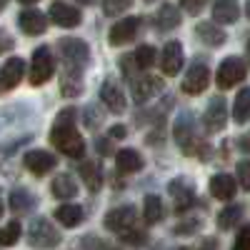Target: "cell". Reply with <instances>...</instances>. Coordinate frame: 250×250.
Wrapping results in <instances>:
<instances>
[{
  "mask_svg": "<svg viewBox=\"0 0 250 250\" xmlns=\"http://www.w3.org/2000/svg\"><path fill=\"white\" fill-rule=\"evenodd\" d=\"M25 73V60L23 58H10L3 68H0V93L13 90Z\"/></svg>",
  "mask_w": 250,
  "mask_h": 250,
  "instance_id": "cell-15",
  "label": "cell"
},
{
  "mask_svg": "<svg viewBox=\"0 0 250 250\" xmlns=\"http://www.w3.org/2000/svg\"><path fill=\"white\" fill-rule=\"evenodd\" d=\"M195 35H198V40L200 43H205V45H210V48H220L225 40H228V35H225V30L218 25V23H198V28H195Z\"/></svg>",
  "mask_w": 250,
  "mask_h": 250,
  "instance_id": "cell-20",
  "label": "cell"
},
{
  "mask_svg": "<svg viewBox=\"0 0 250 250\" xmlns=\"http://www.w3.org/2000/svg\"><path fill=\"white\" fill-rule=\"evenodd\" d=\"M55 220L60 225H65V228H75L83 223V208L75 205V203H65V205H60L58 210H55Z\"/></svg>",
  "mask_w": 250,
  "mask_h": 250,
  "instance_id": "cell-27",
  "label": "cell"
},
{
  "mask_svg": "<svg viewBox=\"0 0 250 250\" xmlns=\"http://www.w3.org/2000/svg\"><path fill=\"white\" fill-rule=\"evenodd\" d=\"M20 235H23V228H20L18 220H13L5 228H0V245H3V248H13L20 240Z\"/></svg>",
  "mask_w": 250,
  "mask_h": 250,
  "instance_id": "cell-32",
  "label": "cell"
},
{
  "mask_svg": "<svg viewBox=\"0 0 250 250\" xmlns=\"http://www.w3.org/2000/svg\"><path fill=\"white\" fill-rule=\"evenodd\" d=\"M103 123V113L98 110V108H85V125H88V128L93 130V128H98V125Z\"/></svg>",
  "mask_w": 250,
  "mask_h": 250,
  "instance_id": "cell-41",
  "label": "cell"
},
{
  "mask_svg": "<svg viewBox=\"0 0 250 250\" xmlns=\"http://www.w3.org/2000/svg\"><path fill=\"white\" fill-rule=\"evenodd\" d=\"M78 3H80V5H93L95 0H78Z\"/></svg>",
  "mask_w": 250,
  "mask_h": 250,
  "instance_id": "cell-47",
  "label": "cell"
},
{
  "mask_svg": "<svg viewBox=\"0 0 250 250\" xmlns=\"http://www.w3.org/2000/svg\"><path fill=\"white\" fill-rule=\"evenodd\" d=\"M3 210H5V205H3V200H0V218H3Z\"/></svg>",
  "mask_w": 250,
  "mask_h": 250,
  "instance_id": "cell-50",
  "label": "cell"
},
{
  "mask_svg": "<svg viewBox=\"0 0 250 250\" xmlns=\"http://www.w3.org/2000/svg\"><path fill=\"white\" fill-rule=\"evenodd\" d=\"M33 205H35V198L28 190H13L10 193V208L15 213H28Z\"/></svg>",
  "mask_w": 250,
  "mask_h": 250,
  "instance_id": "cell-31",
  "label": "cell"
},
{
  "mask_svg": "<svg viewBox=\"0 0 250 250\" xmlns=\"http://www.w3.org/2000/svg\"><path fill=\"white\" fill-rule=\"evenodd\" d=\"M28 243L30 248H38V250H50L60 245V230L48 218H35L28 228Z\"/></svg>",
  "mask_w": 250,
  "mask_h": 250,
  "instance_id": "cell-3",
  "label": "cell"
},
{
  "mask_svg": "<svg viewBox=\"0 0 250 250\" xmlns=\"http://www.w3.org/2000/svg\"><path fill=\"white\" fill-rule=\"evenodd\" d=\"M123 243H128V245H143L145 243V230H140V228H133V230H128L125 235H120Z\"/></svg>",
  "mask_w": 250,
  "mask_h": 250,
  "instance_id": "cell-39",
  "label": "cell"
},
{
  "mask_svg": "<svg viewBox=\"0 0 250 250\" xmlns=\"http://www.w3.org/2000/svg\"><path fill=\"white\" fill-rule=\"evenodd\" d=\"M140 28V18H123L118 20V23H113L110 33H108V40H110V45H125V43H130V40L135 38Z\"/></svg>",
  "mask_w": 250,
  "mask_h": 250,
  "instance_id": "cell-14",
  "label": "cell"
},
{
  "mask_svg": "<svg viewBox=\"0 0 250 250\" xmlns=\"http://www.w3.org/2000/svg\"><path fill=\"white\" fill-rule=\"evenodd\" d=\"M245 75H248V65H245V60H243V58L230 55V58H225V60L220 62V68H218V73H215V83H218V88L228 90V88L238 85V83H243V80H245Z\"/></svg>",
  "mask_w": 250,
  "mask_h": 250,
  "instance_id": "cell-4",
  "label": "cell"
},
{
  "mask_svg": "<svg viewBox=\"0 0 250 250\" xmlns=\"http://www.w3.org/2000/svg\"><path fill=\"white\" fill-rule=\"evenodd\" d=\"M248 62H250V40H248Z\"/></svg>",
  "mask_w": 250,
  "mask_h": 250,
  "instance_id": "cell-52",
  "label": "cell"
},
{
  "mask_svg": "<svg viewBox=\"0 0 250 250\" xmlns=\"http://www.w3.org/2000/svg\"><path fill=\"white\" fill-rule=\"evenodd\" d=\"M115 168L120 173H138L143 170V155L133 148H123L115 153Z\"/></svg>",
  "mask_w": 250,
  "mask_h": 250,
  "instance_id": "cell-23",
  "label": "cell"
},
{
  "mask_svg": "<svg viewBox=\"0 0 250 250\" xmlns=\"http://www.w3.org/2000/svg\"><path fill=\"white\" fill-rule=\"evenodd\" d=\"M178 25H180V10L173 3H163L158 8V13H155V28L160 33H168V30H173Z\"/></svg>",
  "mask_w": 250,
  "mask_h": 250,
  "instance_id": "cell-21",
  "label": "cell"
},
{
  "mask_svg": "<svg viewBox=\"0 0 250 250\" xmlns=\"http://www.w3.org/2000/svg\"><path fill=\"white\" fill-rule=\"evenodd\" d=\"M173 138H175V143L180 145V150L185 155H195L198 153V155L205 158L208 143L195 135V115L193 113L185 110V113L178 115V120L173 123Z\"/></svg>",
  "mask_w": 250,
  "mask_h": 250,
  "instance_id": "cell-1",
  "label": "cell"
},
{
  "mask_svg": "<svg viewBox=\"0 0 250 250\" xmlns=\"http://www.w3.org/2000/svg\"><path fill=\"white\" fill-rule=\"evenodd\" d=\"M125 135H128V130H125L123 125H113V128H110V138H115V140H123Z\"/></svg>",
  "mask_w": 250,
  "mask_h": 250,
  "instance_id": "cell-44",
  "label": "cell"
},
{
  "mask_svg": "<svg viewBox=\"0 0 250 250\" xmlns=\"http://www.w3.org/2000/svg\"><path fill=\"white\" fill-rule=\"evenodd\" d=\"M233 250H250V225H245L238 233V238L233 243Z\"/></svg>",
  "mask_w": 250,
  "mask_h": 250,
  "instance_id": "cell-40",
  "label": "cell"
},
{
  "mask_svg": "<svg viewBox=\"0 0 250 250\" xmlns=\"http://www.w3.org/2000/svg\"><path fill=\"white\" fill-rule=\"evenodd\" d=\"M203 123H205V130H208V133H220V130H225V125H228V103H225V98L215 95L210 103H208L205 115H203Z\"/></svg>",
  "mask_w": 250,
  "mask_h": 250,
  "instance_id": "cell-8",
  "label": "cell"
},
{
  "mask_svg": "<svg viewBox=\"0 0 250 250\" xmlns=\"http://www.w3.org/2000/svg\"><path fill=\"white\" fill-rule=\"evenodd\" d=\"M48 18L53 20L55 25H60V28H78V25L83 23V13H80L78 8L68 5V3H60V0L50 5Z\"/></svg>",
  "mask_w": 250,
  "mask_h": 250,
  "instance_id": "cell-13",
  "label": "cell"
},
{
  "mask_svg": "<svg viewBox=\"0 0 250 250\" xmlns=\"http://www.w3.org/2000/svg\"><path fill=\"white\" fill-rule=\"evenodd\" d=\"M205 3H208V0H180V8L188 15H200L205 10Z\"/></svg>",
  "mask_w": 250,
  "mask_h": 250,
  "instance_id": "cell-37",
  "label": "cell"
},
{
  "mask_svg": "<svg viewBox=\"0 0 250 250\" xmlns=\"http://www.w3.org/2000/svg\"><path fill=\"white\" fill-rule=\"evenodd\" d=\"M178 250H190V248H178Z\"/></svg>",
  "mask_w": 250,
  "mask_h": 250,
  "instance_id": "cell-53",
  "label": "cell"
},
{
  "mask_svg": "<svg viewBox=\"0 0 250 250\" xmlns=\"http://www.w3.org/2000/svg\"><path fill=\"white\" fill-rule=\"evenodd\" d=\"M145 3H153V0H145Z\"/></svg>",
  "mask_w": 250,
  "mask_h": 250,
  "instance_id": "cell-54",
  "label": "cell"
},
{
  "mask_svg": "<svg viewBox=\"0 0 250 250\" xmlns=\"http://www.w3.org/2000/svg\"><path fill=\"white\" fill-rule=\"evenodd\" d=\"M13 45H15L13 35L8 30H0V55H5L8 50H13Z\"/></svg>",
  "mask_w": 250,
  "mask_h": 250,
  "instance_id": "cell-42",
  "label": "cell"
},
{
  "mask_svg": "<svg viewBox=\"0 0 250 250\" xmlns=\"http://www.w3.org/2000/svg\"><path fill=\"white\" fill-rule=\"evenodd\" d=\"M120 70H123V75L128 78V80H133V78H135V73H138L135 55H123V58H120Z\"/></svg>",
  "mask_w": 250,
  "mask_h": 250,
  "instance_id": "cell-36",
  "label": "cell"
},
{
  "mask_svg": "<svg viewBox=\"0 0 250 250\" xmlns=\"http://www.w3.org/2000/svg\"><path fill=\"white\" fill-rule=\"evenodd\" d=\"M80 175H83V180H85L90 193H98L100 190V185H103V168H100V163L85 160V163L80 165Z\"/></svg>",
  "mask_w": 250,
  "mask_h": 250,
  "instance_id": "cell-26",
  "label": "cell"
},
{
  "mask_svg": "<svg viewBox=\"0 0 250 250\" xmlns=\"http://www.w3.org/2000/svg\"><path fill=\"white\" fill-rule=\"evenodd\" d=\"M250 118V88H240L233 100V120L245 123Z\"/></svg>",
  "mask_w": 250,
  "mask_h": 250,
  "instance_id": "cell-28",
  "label": "cell"
},
{
  "mask_svg": "<svg viewBox=\"0 0 250 250\" xmlns=\"http://www.w3.org/2000/svg\"><path fill=\"white\" fill-rule=\"evenodd\" d=\"M58 50H60L62 58H65L68 65H75V68H83L90 60V48H88L85 40H80V38H62V40H58Z\"/></svg>",
  "mask_w": 250,
  "mask_h": 250,
  "instance_id": "cell-6",
  "label": "cell"
},
{
  "mask_svg": "<svg viewBox=\"0 0 250 250\" xmlns=\"http://www.w3.org/2000/svg\"><path fill=\"white\" fill-rule=\"evenodd\" d=\"M55 70V62H53V53L50 48H38L33 53V62H30V85H43V83L53 75Z\"/></svg>",
  "mask_w": 250,
  "mask_h": 250,
  "instance_id": "cell-7",
  "label": "cell"
},
{
  "mask_svg": "<svg viewBox=\"0 0 250 250\" xmlns=\"http://www.w3.org/2000/svg\"><path fill=\"white\" fill-rule=\"evenodd\" d=\"M50 143L68 158H83L85 155V140H83V135L75 130L73 123H55L53 130H50Z\"/></svg>",
  "mask_w": 250,
  "mask_h": 250,
  "instance_id": "cell-2",
  "label": "cell"
},
{
  "mask_svg": "<svg viewBox=\"0 0 250 250\" xmlns=\"http://www.w3.org/2000/svg\"><path fill=\"white\" fill-rule=\"evenodd\" d=\"M238 148H240L243 153H250V135H243V138H238Z\"/></svg>",
  "mask_w": 250,
  "mask_h": 250,
  "instance_id": "cell-46",
  "label": "cell"
},
{
  "mask_svg": "<svg viewBox=\"0 0 250 250\" xmlns=\"http://www.w3.org/2000/svg\"><path fill=\"white\" fill-rule=\"evenodd\" d=\"M235 190H238V185H235V180L230 175L218 173V175L210 178V193H213V198H218V200H233Z\"/></svg>",
  "mask_w": 250,
  "mask_h": 250,
  "instance_id": "cell-22",
  "label": "cell"
},
{
  "mask_svg": "<svg viewBox=\"0 0 250 250\" xmlns=\"http://www.w3.org/2000/svg\"><path fill=\"white\" fill-rule=\"evenodd\" d=\"M113 138H98L95 140V148H98V153L100 155H113V143H110Z\"/></svg>",
  "mask_w": 250,
  "mask_h": 250,
  "instance_id": "cell-43",
  "label": "cell"
},
{
  "mask_svg": "<svg viewBox=\"0 0 250 250\" xmlns=\"http://www.w3.org/2000/svg\"><path fill=\"white\" fill-rule=\"evenodd\" d=\"M245 15L250 18V0H248V5H245Z\"/></svg>",
  "mask_w": 250,
  "mask_h": 250,
  "instance_id": "cell-49",
  "label": "cell"
},
{
  "mask_svg": "<svg viewBox=\"0 0 250 250\" xmlns=\"http://www.w3.org/2000/svg\"><path fill=\"white\" fill-rule=\"evenodd\" d=\"M208 85H210V70H208V65L205 62H193L183 78V93L200 95Z\"/></svg>",
  "mask_w": 250,
  "mask_h": 250,
  "instance_id": "cell-9",
  "label": "cell"
},
{
  "mask_svg": "<svg viewBox=\"0 0 250 250\" xmlns=\"http://www.w3.org/2000/svg\"><path fill=\"white\" fill-rule=\"evenodd\" d=\"M235 173H238V183L243 190H250V160H240L235 165Z\"/></svg>",
  "mask_w": 250,
  "mask_h": 250,
  "instance_id": "cell-35",
  "label": "cell"
},
{
  "mask_svg": "<svg viewBox=\"0 0 250 250\" xmlns=\"http://www.w3.org/2000/svg\"><path fill=\"white\" fill-rule=\"evenodd\" d=\"M135 62H138V68H150L153 62H155V48L153 45H140V48H135Z\"/></svg>",
  "mask_w": 250,
  "mask_h": 250,
  "instance_id": "cell-33",
  "label": "cell"
},
{
  "mask_svg": "<svg viewBox=\"0 0 250 250\" xmlns=\"http://www.w3.org/2000/svg\"><path fill=\"white\" fill-rule=\"evenodd\" d=\"M240 220H243V205L233 203V205H228L225 210L218 215V228H220V230H230V228H235Z\"/></svg>",
  "mask_w": 250,
  "mask_h": 250,
  "instance_id": "cell-30",
  "label": "cell"
},
{
  "mask_svg": "<svg viewBox=\"0 0 250 250\" xmlns=\"http://www.w3.org/2000/svg\"><path fill=\"white\" fill-rule=\"evenodd\" d=\"M23 5H33V3H38V0H20Z\"/></svg>",
  "mask_w": 250,
  "mask_h": 250,
  "instance_id": "cell-48",
  "label": "cell"
},
{
  "mask_svg": "<svg viewBox=\"0 0 250 250\" xmlns=\"http://www.w3.org/2000/svg\"><path fill=\"white\" fill-rule=\"evenodd\" d=\"M100 100L105 103V108L115 115H123L125 110H128V100H125V93L123 88L118 85V83L113 78H108L105 83H103V88H100Z\"/></svg>",
  "mask_w": 250,
  "mask_h": 250,
  "instance_id": "cell-11",
  "label": "cell"
},
{
  "mask_svg": "<svg viewBox=\"0 0 250 250\" xmlns=\"http://www.w3.org/2000/svg\"><path fill=\"white\" fill-rule=\"evenodd\" d=\"M60 90L65 98H75L83 93V75H80V68L75 65H68V70L62 73L60 78Z\"/></svg>",
  "mask_w": 250,
  "mask_h": 250,
  "instance_id": "cell-24",
  "label": "cell"
},
{
  "mask_svg": "<svg viewBox=\"0 0 250 250\" xmlns=\"http://www.w3.org/2000/svg\"><path fill=\"white\" fill-rule=\"evenodd\" d=\"M50 190H53V195H55L58 200H70V198L78 195V185H75V180H73L68 173H60V175L53 178Z\"/></svg>",
  "mask_w": 250,
  "mask_h": 250,
  "instance_id": "cell-25",
  "label": "cell"
},
{
  "mask_svg": "<svg viewBox=\"0 0 250 250\" xmlns=\"http://www.w3.org/2000/svg\"><path fill=\"white\" fill-rule=\"evenodd\" d=\"M168 193L173 195L178 210H185V208L195 205V183L188 178H173L168 183Z\"/></svg>",
  "mask_w": 250,
  "mask_h": 250,
  "instance_id": "cell-12",
  "label": "cell"
},
{
  "mask_svg": "<svg viewBox=\"0 0 250 250\" xmlns=\"http://www.w3.org/2000/svg\"><path fill=\"white\" fill-rule=\"evenodd\" d=\"M105 228L113 230L115 235H125L128 230L138 228V213L133 205H120V208H113V210L105 213Z\"/></svg>",
  "mask_w": 250,
  "mask_h": 250,
  "instance_id": "cell-5",
  "label": "cell"
},
{
  "mask_svg": "<svg viewBox=\"0 0 250 250\" xmlns=\"http://www.w3.org/2000/svg\"><path fill=\"white\" fill-rule=\"evenodd\" d=\"M163 215H165L163 200L158 195H145V203H143V218H145V223H160Z\"/></svg>",
  "mask_w": 250,
  "mask_h": 250,
  "instance_id": "cell-29",
  "label": "cell"
},
{
  "mask_svg": "<svg viewBox=\"0 0 250 250\" xmlns=\"http://www.w3.org/2000/svg\"><path fill=\"white\" fill-rule=\"evenodd\" d=\"M23 163H25V168H28L33 175H48L55 165H58L55 155L48 153V150H28L25 158H23Z\"/></svg>",
  "mask_w": 250,
  "mask_h": 250,
  "instance_id": "cell-16",
  "label": "cell"
},
{
  "mask_svg": "<svg viewBox=\"0 0 250 250\" xmlns=\"http://www.w3.org/2000/svg\"><path fill=\"white\" fill-rule=\"evenodd\" d=\"M18 25L25 35H43L48 30V18L35 8H28L18 15Z\"/></svg>",
  "mask_w": 250,
  "mask_h": 250,
  "instance_id": "cell-18",
  "label": "cell"
},
{
  "mask_svg": "<svg viewBox=\"0 0 250 250\" xmlns=\"http://www.w3.org/2000/svg\"><path fill=\"white\" fill-rule=\"evenodd\" d=\"M183 62H185V53H183V45L180 40H170V43H165L163 48V55H160V70L163 75H178L183 70Z\"/></svg>",
  "mask_w": 250,
  "mask_h": 250,
  "instance_id": "cell-10",
  "label": "cell"
},
{
  "mask_svg": "<svg viewBox=\"0 0 250 250\" xmlns=\"http://www.w3.org/2000/svg\"><path fill=\"white\" fill-rule=\"evenodd\" d=\"M130 88H133V100L143 105V103H148L163 88V80L153 78V75H143V78H133L130 80Z\"/></svg>",
  "mask_w": 250,
  "mask_h": 250,
  "instance_id": "cell-17",
  "label": "cell"
},
{
  "mask_svg": "<svg viewBox=\"0 0 250 250\" xmlns=\"http://www.w3.org/2000/svg\"><path fill=\"white\" fill-rule=\"evenodd\" d=\"M200 250H218V240L215 238H205L203 245H200Z\"/></svg>",
  "mask_w": 250,
  "mask_h": 250,
  "instance_id": "cell-45",
  "label": "cell"
},
{
  "mask_svg": "<svg viewBox=\"0 0 250 250\" xmlns=\"http://www.w3.org/2000/svg\"><path fill=\"white\" fill-rule=\"evenodd\" d=\"M200 225H203V223L195 220V218H193V220H183L180 225H175V235H190V233H198V230H200Z\"/></svg>",
  "mask_w": 250,
  "mask_h": 250,
  "instance_id": "cell-38",
  "label": "cell"
},
{
  "mask_svg": "<svg viewBox=\"0 0 250 250\" xmlns=\"http://www.w3.org/2000/svg\"><path fill=\"white\" fill-rule=\"evenodd\" d=\"M5 5H8V0H0V10H3Z\"/></svg>",
  "mask_w": 250,
  "mask_h": 250,
  "instance_id": "cell-51",
  "label": "cell"
},
{
  "mask_svg": "<svg viewBox=\"0 0 250 250\" xmlns=\"http://www.w3.org/2000/svg\"><path fill=\"white\" fill-rule=\"evenodd\" d=\"M240 18L238 0H213V20L220 25H230Z\"/></svg>",
  "mask_w": 250,
  "mask_h": 250,
  "instance_id": "cell-19",
  "label": "cell"
},
{
  "mask_svg": "<svg viewBox=\"0 0 250 250\" xmlns=\"http://www.w3.org/2000/svg\"><path fill=\"white\" fill-rule=\"evenodd\" d=\"M130 5H133V0H103V13H105L108 18H113V15L125 13Z\"/></svg>",
  "mask_w": 250,
  "mask_h": 250,
  "instance_id": "cell-34",
  "label": "cell"
}]
</instances>
